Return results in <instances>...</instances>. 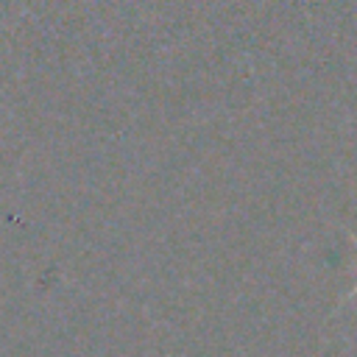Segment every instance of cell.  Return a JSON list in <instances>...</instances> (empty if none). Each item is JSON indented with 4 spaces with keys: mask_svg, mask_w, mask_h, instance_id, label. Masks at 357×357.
<instances>
[{
    "mask_svg": "<svg viewBox=\"0 0 357 357\" xmlns=\"http://www.w3.org/2000/svg\"><path fill=\"white\" fill-rule=\"evenodd\" d=\"M351 240H354V245H357V237H351ZM354 296H357V287H354V290H351V293H349L346 298H354Z\"/></svg>",
    "mask_w": 357,
    "mask_h": 357,
    "instance_id": "1",
    "label": "cell"
}]
</instances>
